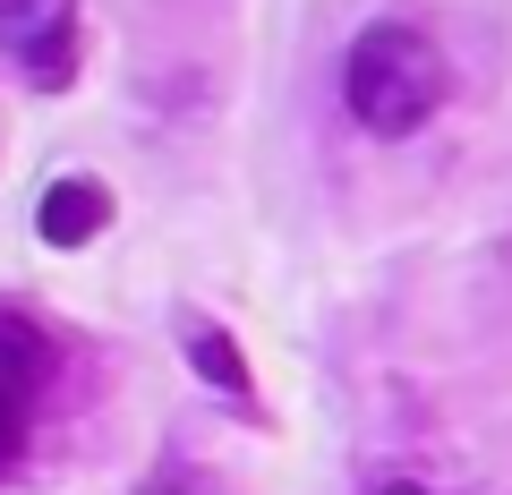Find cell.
<instances>
[{
    "mask_svg": "<svg viewBox=\"0 0 512 495\" xmlns=\"http://www.w3.org/2000/svg\"><path fill=\"white\" fill-rule=\"evenodd\" d=\"M444 94H453V69H444L436 35H419V26H402V18H376L342 52V111L367 137L427 129V120L444 111Z\"/></svg>",
    "mask_w": 512,
    "mask_h": 495,
    "instance_id": "6da1fadb",
    "label": "cell"
},
{
    "mask_svg": "<svg viewBox=\"0 0 512 495\" xmlns=\"http://www.w3.org/2000/svg\"><path fill=\"white\" fill-rule=\"evenodd\" d=\"M0 52L35 86H69L77 69V0H0Z\"/></svg>",
    "mask_w": 512,
    "mask_h": 495,
    "instance_id": "7a4b0ae2",
    "label": "cell"
},
{
    "mask_svg": "<svg viewBox=\"0 0 512 495\" xmlns=\"http://www.w3.org/2000/svg\"><path fill=\"white\" fill-rule=\"evenodd\" d=\"M180 350H188V367H197L205 385L222 393V402L239 410V419H256V376H248V359H239V342L214 325V316H180Z\"/></svg>",
    "mask_w": 512,
    "mask_h": 495,
    "instance_id": "3957f363",
    "label": "cell"
},
{
    "mask_svg": "<svg viewBox=\"0 0 512 495\" xmlns=\"http://www.w3.org/2000/svg\"><path fill=\"white\" fill-rule=\"evenodd\" d=\"M103 222H111V188H103V180H86V171L52 180V188H43V205H35L43 248H86V239L103 231Z\"/></svg>",
    "mask_w": 512,
    "mask_h": 495,
    "instance_id": "277c9868",
    "label": "cell"
},
{
    "mask_svg": "<svg viewBox=\"0 0 512 495\" xmlns=\"http://www.w3.org/2000/svg\"><path fill=\"white\" fill-rule=\"evenodd\" d=\"M52 376H60V342H52L26 308H0V393L43 402V385H52Z\"/></svg>",
    "mask_w": 512,
    "mask_h": 495,
    "instance_id": "5b68a950",
    "label": "cell"
},
{
    "mask_svg": "<svg viewBox=\"0 0 512 495\" xmlns=\"http://www.w3.org/2000/svg\"><path fill=\"white\" fill-rule=\"evenodd\" d=\"M18 461H26V402H18V393H0V478L18 470Z\"/></svg>",
    "mask_w": 512,
    "mask_h": 495,
    "instance_id": "8992f818",
    "label": "cell"
},
{
    "mask_svg": "<svg viewBox=\"0 0 512 495\" xmlns=\"http://www.w3.org/2000/svg\"><path fill=\"white\" fill-rule=\"evenodd\" d=\"M137 495H214V487H205V470H197V461H163V470H154Z\"/></svg>",
    "mask_w": 512,
    "mask_h": 495,
    "instance_id": "52a82bcc",
    "label": "cell"
},
{
    "mask_svg": "<svg viewBox=\"0 0 512 495\" xmlns=\"http://www.w3.org/2000/svg\"><path fill=\"white\" fill-rule=\"evenodd\" d=\"M367 495H427V487H419V478H376Z\"/></svg>",
    "mask_w": 512,
    "mask_h": 495,
    "instance_id": "ba28073f",
    "label": "cell"
}]
</instances>
